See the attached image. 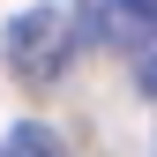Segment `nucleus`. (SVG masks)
<instances>
[{"mask_svg":"<svg viewBox=\"0 0 157 157\" xmlns=\"http://www.w3.org/2000/svg\"><path fill=\"white\" fill-rule=\"evenodd\" d=\"M67 52H75V15H60V8H23L8 23V60L30 82H52L67 67Z\"/></svg>","mask_w":157,"mask_h":157,"instance_id":"nucleus-1","label":"nucleus"},{"mask_svg":"<svg viewBox=\"0 0 157 157\" xmlns=\"http://www.w3.org/2000/svg\"><path fill=\"white\" fill-rule=\"evenodd\" d=\"M157 23V0H82V37L97 45H135Z\"/></svg>","mask_w":157,"mask_h":157,"instance_id":"nucleus-2","label":"nucleus"},{"mask_svg":"<svg viewBox=\"0 0 157 157\" xmlns=\"http://www.w3.org/2000/svg\"><path fill=\"white\" fill-rule=\"evenodd\" d=\"M0 157H67V142H60V135H52L45 120H23V127H8Z\"/></svg>","mask_w":157,"mask_h":157,"instance_id":"nucleus-3","label":"nucleus"},{"mask_svg":"<svg viewBox=\"0 0 157 157\" xmlns=\"http://www.w3.org/2000/svg\"><path fill=\"white\" fill-rule=\"evenodd\" d=\"M135 82H142V90L157 97V23H150L142 37H135Z\"/></svg>","mask_w":157,"mask_h":157,"instance_id":"nucleus-4","label":"nucleus"}]
</instances>
